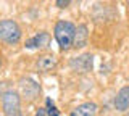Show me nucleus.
Listing matches in <instances>:
<instances>
[{"instance_id":"nucleus-10","label":"nucleus","mask_w":129,"mask_h":116,"mask_svg":"<svg viewBox=\"0 0 129 116\" xmlns=\"http://www.w3.org/2000/svg\"><path fill=\"white\" fill-rule=\"evenodd\" d=\"M87 39H89V31H87V26H86V24H79L78 27H76L74 44H73V47H74V49H82V47H86Z\"/></svg>"},{"instance_id":"nucleus-6","label":"nucleus","mask_w":129,"mask_h":116,"mask_svg":"<svg viewBox=\"0 0 129 116\" xmlns=\"http://www.w3.org/2000/svg\"><path fill=\"white\" fill-rule=\"evenodd\" d=\"M115 108L121 113H127L129 111V86L119 89V92L115 97Z\"/></svg>"},{"instance_id":"nucleus-8","label":"nucleus","mask_w":129,"mask_h":116,"mask_svg":"<svg viewBox=\"0 0 129 116\" xmlns=\"http://www.w3.org/2000/svg\"><path fill=\"white\" fill-rule=\"evenodd\" d=\"M97 110H99V106L94 102H86V103H81V105L76 106L70 113V116H95Z\"/></svg>"},{"instance_id":"nucleus-14","label":"nucleus","mask_w":129,"mask_h":116,"mask_svg":"<svg viewBox=\"0 0 129 116\" xmlns=\"http://www.w3.org/2000/svg\"><path fill=\"white\" fill-rule=\"evenodd\" d=\"M0 66H2V57H0Z\"/></svg>"},{"instance_id":"nucleus-16","label":"nucleus","mask_w":129,"mask_h":116,"mask_svg":"<svg viewBox=\"0 0 129 116\" xmlns=\"http://www.w3.org/2000/svg\"><path fill=\"white\" fill-rule=\"evenodd\" d=\"M127 2H129V0H127Z\"/></svg>"},{"instance_id":"nucleus-1","label":"nucleus","mask_w":129,"mask_h":116,"mask_svg":"<svg viewBox=\"0 0 129 116\" xmlns=\"http://www.w3.org/2000/svg\"><path fill=\"white\" fill-rule=\"evenodd\" d=\"M53 34H55V39L58 42L60 49L61 50H70L74 44V34H76V26L70 21H58L55 24V29H53Z\"/></svg>"},{"instance_id":"nucleus-11","label":"nucleus","mask_w":129,"mask_h":116,"mask_svg":"<svg viewBox=\"0 0 129 116\" xmlns=\"http://www.w3.org/2000/svg\"><path fill=\"white\" fill-rule=\"evenodd\" d=\"M47 114L48 116H60V111L55 108V105H53V102H52L50 98H47Z\"/></svg>"},{"instance_id":"nucleus-4","label":"nucleus","mask_w":129,"mask_h":116,"mask_svg":"<svg viewBox=\"0 0 129 116\" xmlns=\"http://www.w3.org/2000/svg\"><path fill=\"white\" fill-rule=\"evenodd\" d=\"M19 92H21V97L27 102H32L39 97L40 94V87L36 81H32L31 78H23L19 79Z\"/></svg>"},{"instance_id":"nucleus-9","label":"nucleus","mask_w":129,"mask_h":116,"mask_svg":"<svg viewBox=\"0 0 129 116\" xmlns=\"http://www.w3.org/2000/svg\"><path fill=\"white\" fill-rule=\"evenodd\" d=\"M55 66H56V58L53 55H42L36 61V68H37V71H40V73H47V71L53 69Z\"/></svg>"},{"instance_id":"nucleus-13","label":"nucleus","mask_w":129,"mask_h":116,"mask_svg":"<svg viewBox=\"0 0 129 116\" xmlns=\"http://www.w3.org/2000/svg\"><path fill=\"white\" fill-rule=\"evenodd\" d=\"M36 116H47V108H39V111L36 113Z\"/></svg>"},{"instance_id":"nucleus-15","label":"nucleus","mask_w":129,"mask_h":116,"mask_svg":"<svg viewBox=\"0 0 129 116\" xmlns=\"http://www.w3.org/2000/svg\"><path fill=\"white\" fill-rule=\"evenodd\" d=\"M126 116H129V111H127V113H126Z\"/></svg>"},{"instance_id":"nucleus-3","label":"nucleus","mask_w":129,"mask_h":116,"mask_svg":"<svg viewBox=\"0 0 129 116\" xmlns=\"http://www.w3.org/2000/svg\"><path fill=\"white\" fill-rule=\"evenodd\" d=\"M2 110L5 116H19L21 113V95L16 90H5L2 94Z\"/></svg>"},{"instance_id":"nucleus-7","label":"nucleus","mask_w":129,"mask_h":116,"mask_svg":"<svg viewBox=\"0 0 129 116\" xmlns=\"http://www.w3.org/2000/svg\"><path fill=\"white\" fill-rule=\"evenodd\" d=\"M48 42H50V34L42 31V32L36 34L34 37H31L29 41H26V47L27 49H44L48 45Z\"/></svg>"},{"instance_id":"nucleus-12","label":"nucleus","mask_w":129,"mask_h":116,"mask_svg":"<svg viewBox=\"0 0 129 116\" xmlns=\"http://www.w3.org/2000/svg\"><path fill=\"white\" fill-rule=\"evenodd\" d=\"M71 2L73 0H56V7H58V8H66Z\"/></svg>"},{"instance_id":"nucleus-2","label":"nucleus","mask_w":129,"mask_h":116,"mask_svg":"<svg viewBox=\"0 0 129 116\" xmlns=\"http://www.w3.org/2000/svg\"><path fill=\"white\" fill-rule=\"evenodd\" d=\"M21 39V27L18 23L13 19H2L0 21V41L8 44V45H15Z\"/></svg>"},{"instance_id":"nucleus-5","label":"nucleus","mask_w":129,"mask_h":116,"mask_svg":"<svg viewBox=\"0 0 129 116\" xmlns=\"http://www.w3.org/2000/svg\"><path fill=\"white\" fill-rule=\"evenodd\" d=\"M94 66V57L90 53H82L79 57L71 58L70 61V68L76 73H89Z\"/></svg>"}]
</instances>
